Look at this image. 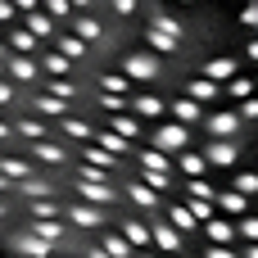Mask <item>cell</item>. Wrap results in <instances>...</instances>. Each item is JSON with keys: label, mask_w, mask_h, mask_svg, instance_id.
<instances>
[{"label": "cell", "mask_w": 258, "mask_h": 258, "mask_svg": "<svg viewBox=\"0 0 258 258\" xmlns=\"http://www.w3.org/2000/svg\"><path fill=\"white\" fill-rule=\"evenodd\" d=\"M168 222H172V227H177L181 236H190V231H200V222H195V213H190L186 204H172V209H168Z\"/></svg>", "instance_id": "9a60e30c"}, {"label": "cell", "mask_w": 258, "mask_h": 258, "mask_svg": "<svg viewBox=\"0 0 258 258\" xmlns=\"http://www.w3.org/2000/svg\"><path fill=\"white\" fill-rule=\"evenodd\" d=\"M209 132H213L218 141L236 136V132H240V113H213V118H209Z\"/></svg>", "instance_id": "4fadbf2b"}, {"label": "cell", "mask_w": 258, "mask_h": 258, "mask_svg": "<svg viewBox=\"0 0 258 258\" xmlns=\"http://www.w3.org/2000/svg\"><path fill=\"white\" fill-rule=\"evenodd\" d=\"M122 77L136 86V82H154L159 77V54L154 50H136V54H122Z\"/></svg>", "instance_id": "7a4b0ae2"}, {"label": "cell", "mask_w": 258, "mask_h": 258, "mask_svg": "<svg viewBox=\"0 0 258 258\" xmlns=\"http://www.w3.org/2000/svg\"><path fill=\"white\" fill-rule=\"evenodd\" d=\"M145 227H150V245H154L159 254H181V249H186L181 231H177V227H172L168 218H159V213H154V218H150Z\"/></svg>", "instance_id": "3957f363"}, {"label": "cell", "mask_w": 258, "mask_h": 258, "mask_svg": "<svg viewBox=\"0 0 258 258\" xmlns=\"http://www.w3.org/2000/svg\"><path fill=\"white\" fill-rule=\"evenodd\" d=\"M186 209H190V213H195V222H209V218H213V213H218V209H213V200H190V204H186Z\"/></svg>", "instance_id": "44dd1931"}, {"label": "cell", "mask_w": 258, "mask_h": 258, "mask_svg": "<svg viewBox=\"0 0 258 258\" xmlns=\"http://www.w3.org/2000/svg\"><path fill=\"white\" fill-rule=\"evenodd\" d=\"M254 95H258V91H254Z\"/></svg>", "instance_id": "4dcf8cb0"}, {"label": "cell", "mask_w": 258, "mask_h": 258, "mask_svg": "<svg viewBox=\"0 0 258 258\" xmlns=\"http://www.w3.org/2000/svg\"><path fill=\"white\" fill-rule=\"evenodd\" d=\"M118 236H122L132 249H150V227H145L141 218H122V222H118Z\"/></svg>", "instance_id": "8992f818"}, {"label": "cell", "mask_w": 258, "mask_h": 258, "mask_svg": "<svg viewBox=\"0 0 258 258\" xmlns=\"http://www.w3.org/2000/svg\"><path fill=\"white\" fill-rule=\"evenodd\" d=\"M236 190L240 195H258V172H240L236 177Z\"/></svg>", "instance_id": "7402d4cb"}, {"label": "cell", "mask_w": 258, "mask_h": 258, "mask_svg": "<svg viewBox=\"0 0 258 258\" xmlns=\"http://www.w3.org/2000/svg\"><path fill=\"white\" fill-rule=\"evenodd\" d=\"M86 258H109L104 249H95V245H86Z\"/></svg>", "instance_id": "f1b7e54d"}, {"label": "cell", "mask_w": 258, "mask_h": 258, "mask_svg": "<svg viewBox=\"0 0 258 258\" xmlns=\"http://www.w3.org/2000/svg\"><path fill=\"white\" fill-rule=\"evenodd\" d=\"M245 258H258V240H249V249H245Z\"/></svg>", "instance_id": "f546056e"}, {"label": "cell", "mask_w": 258, "mask_h": 258, "mask_svg": "<svg viewBox=\"0 0 258 258\" xmlns=\"http://www.w3.org/2000/svg\"><path fill=\"white\" fill-rule=\"evenodd\" d=\"M150 23H154V27H163V32H172V36H181V23H177L172 14H154Z\"/></svg>", "instance_id": "603a6c76"}, {"label": "cell", "mask_w": 258, "mask_h": 258, "mask_svg": "<svg viewBox=\"0 0 258 258\" xmlns=\"http://www.w3.org/2000/svg\"><path fill=\"white\" fill-rule=\"evenodd\" d=\"M181 45V36H172V32H163V27H145V50H154V54H172Z\"/></svg>", "instance_id": "52a82bcc"}, {"label": "cell", "mask_w": 258, "mask_h": 258, "mask_svg": "<svg viewBox=\"0 0 258 258\" xmlns=\"http://www.w3.org/2000/svg\"><path fill=\"white\" fill-rule=\"evenodd\" d=\"M168 113H172L177 122H186V127H195V122H204V109H200V100H190V95H181V100H172V104H168Z\"/></svg>", "instance_id": "ba28073f"}, {"label": "cell", "mask_w": 258, "mask_h": 258, "mask_svg": "<svg viewBox=\"0 0 258 258\" xmlns=\"http://www.w3.org/2000/svg\"><path fill=\"white\" fill-rule=\"evenodd\" d=\"M186 95H190V100H200V104H209V100H218V95H222V86H218L213 77H195V82L186 86Z\"/></svg>", "instance_id": "7c38bea8"}, {"label": "cell", "mask_w": 258, "mask_h": 258, "mask_svg": "<svg viewBox=\"0 0 258 258\" xmlns=\"http://www.w3.org/2000/svg\"><path fill=\"white\" fill-rule=\"evenodd\" d=\"M254 91H258V86L249 82V77H231V82H227V95H231V100H249Z\"/></svg>", "instance_id": "ac0fdd59"}, {"label": "cell", "mask_w": 258, "mask_h": 258, "mask_svg": "<svg viewBox=\"0 0 258 258\" xmlns=\"http://www.w3.org/2000/svg\"><path fill=\"white\" fill-rule=\"evenodd\" d=\"M127 113H136L141 122H159L168 113V104L159 95H150V91H127Z\"/></svg>", "instance_id": "277c9868"}, {"label": "cell", "mask_w": 258, "mask_h": 258, "mask_svg": "<svg viewBox=\"0 0 258 258\" xmlns=\"http://www.w3.org/2000/svg\"><path fill=\"white\" fill-rule=\"evenodd\" d=\"M204 159H209V168H236L240 154H236V145H231V136H227V141H213V145L204 150Z\"/></svg>", "instance_id": "9c48e42d"}, {"label": "cell", "mask_w": 258, "mask_h": 258, "mask_svg": "<svg viewBox=\"0 0 258 258\" xmlns=\"http://www.w3.org/2000/svg\"><path fill=\"white\" fill-rule=\"evenodd\" d=\"M204 258H240V254H231L227 245H209V254H204Z\"/></svg>", "instance_id": "4316f807"}, {"label": "cell", "mask_w": 258, "mask_h": 258, "mask_svg": "<svg viewBox=\"0 0 258 258\" xmlns=\"http://www.w3.org/2000/svg\"><path fill=\"white\" fill-rule=\"evenodd\" d=\"M240 118H258V95H249V100H240Z\"/></svg>", "instance_id": "484cf974"}, {"label": "cell", "mask_w": 258, "mask_h": 258, "mask_svg": "<svg viewBox=\"0 0 258 258\" xmlns=\"http://www.w3.org/2000/svg\"><path fill=\"white\" fill-rule=\"evenodd\" d=\"M109 5H113L118 18H132V14H136V0H109Z\"/></svg>", "instance_id": "d4e9b609"}, {"label": "cell", "mask_w": 258, "mask_h": 258, "mask_svg": "<svg viewBox=\"0 0 258 258\" xmlns=\"http://www.w3.org/2000/svg\"><path fill=\"white\" fill-rule=\"evenodd\" d=\"M95 86H100V91H113V95H127V91H132V82H127L122 73H100Z\"/></svg>", "instance_id": "e0dca14e"}, {"label": "cell", "mask_w": 258, "mask_h": 258, "mask_svg": "<svg viewBox=\"0 0 258 258\" xmlns=\"http://www.w3.org/2000/svg\"><path fill=\"white\" fill-rule=\"evenodd\" d=\"M200 231H204L213 245H231V240H236V227H231L227 218H218V213H213L209 222H200Z\"/></svg>", "instance_id": "30bf717a"}, {"label": "cell", "mask_w": 258, "mask_h": 258, "mask_svg": "<svg viewBox=\"0 0 258 258\" xmlns=\"http://www.w3.org/2000/svg\"><path fill=\"white\" fill-rule=\"evenodd\" d=\"M213 209H222V213L240 218V213H249V195H240L236 186H231V190H213Z\"/></svg>", "instance_id": "5b68a950"}, {"label": "cell", "mask_w": 258, "mask_h": 258, "mask_svg": "<svg viewBox=\"0 0 258 258\" xmlns=\"http://www.w3.org/2000/svg\"><path fill=\"white\" fill-rule=\"evenodd\" d=\"M245 54H249V59H254V63H258V36H254V41H249V45H245Z\"/></svg>", "instance_id": "83f0119b"}, {"label": "cell", "mask_w": 258, "mask_h": 258, "mask_svg": "<svg viewBox=\"0 0 258 258\" xmlns=\"http://www.w3.org/2000/svg\"><path fill=\"white\" fill-rule=\"evenodd\" d=\"M150 145H159L163 154H177V150H186L190 145V127L186 122H159V127H150Z\"/></svg>", "instance_id": "6da1fadb"}, {"label": "cell", "mask_w": 258, "mask_h": 258, "mask_svg": "<svg viewBox=\"0 0 258 258\" xmlns=\"http://www.w3.org/2000/svg\"><path fill=\"white\" fill-rule=\"evenodd\" d=\"M236 236H245V240H258V218H254V213H240V222H236Z\"/></svg>", "instance_id": "ffe728a7"}, {"label": "cell", "mask_w": 258, "mask_h": 258, "mask_svg": "<svg viewBox=\"0 0 258 258\" xmlns=\"http://www.w3.org/2000/svg\"><path fill=\"white\" fill-rule=\"evenodd\" d=\"M186 195H190V200H213V186H209L204 177H186Z\"/></svg>", "instance_id": "d6986e66"}, {"label": "cell", "mask_w": 258, "mask_h": 258, "mask_svg": "<svg viewBox=\"0 0 258 258\" xmlns=\"http://www.w3.org/2000/svg\"><path fill=\"white\" fill-rule=\"evenodd\" d=\"M240 23H245V27H254V32H258V0H249V5L240 9Z\"/></svg>", "instance_id": "cb8c5ba5"}, {"label": "cell", "mask_w": 258, "mask_h": 258, "mask_svg": "<svg viewBox=\"0 0 258 258\" xmlns=\"http://www.w3.org/2000/svg\"><path fill=\"white\" fill-rule=\"evenodd\" d=\"M172 168H181L186 177H204V172H209V159H204V154H190V150H177Z\"/></svg>", "instance_id": "8fae6325"}, {"label": "cell", "mask_w": 258, "mask_h": 258, "mask_svg": "<svg viewBox=\"0 0 258 258\" xmlns=\"http://www.w3.org/2000/svg\"><path fill=\"white\" fill-rule=\"evenodd\" d=\"M204 77H213L218 86H227V82L236 77V59H209V63H204Z\"/></svg>", "instance_id": "5bb4252c"}, {"label": "cell", "mask_w": 258, "mask_h": 258, "mask_svg": "<svg viewBox=\"0 0 258 258\" xmlns=\"http://www.w3.org/2000/svg\"><path fill=\"white\" fill-rule=\"evenodd\" d=\"M136 181H145V186H150V190H159V195H163V190H172V172H159V168H141V177H136Z\"/></svg>", "instance_id": "2e32d148"}]
</instances>
